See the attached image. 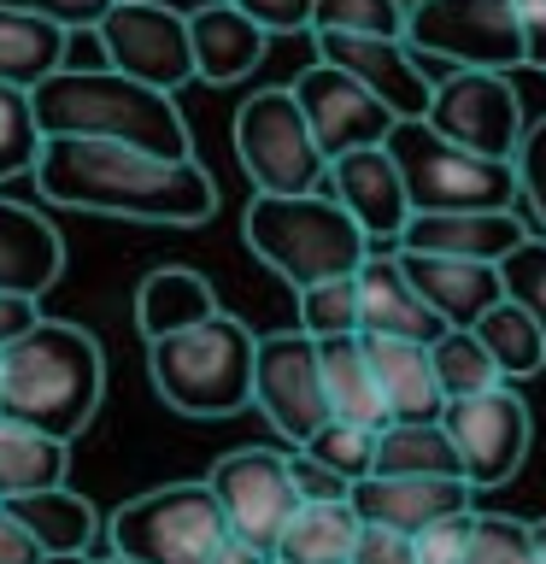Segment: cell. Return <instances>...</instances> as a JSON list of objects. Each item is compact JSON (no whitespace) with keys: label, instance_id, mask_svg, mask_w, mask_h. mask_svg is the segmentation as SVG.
I'll use <instances>...</instances> for the list:
<instances>
[{"label":"cell","instance_id":"obj_21","mask_svg":"<svg viewBox=\"0 0 546 564\" xmlns=\"http://www.w3.org/2000/svg\"><path fill=\"white\" fill-rule=\"evenodd\" d=\"M65 271V241L35 206L0 194V289L42 300Z\"/></svg>","mask_w":546,"mask_h":564},{"label":"cell","instance_id":"obj_2","mask_svg":"<svg viewBox=\"0 0 546 564\" xmlns=\"http://www.w3.org/2000/svg\"><path fill=\"white\" fill-rule=\"evenodd\" d=\"M106 352L88 329L65 317H35L24 335L0 347V412L35 430L77 441L100 412Z\"/></svg>","mask_w":546,"mask_h":564},{"label":"cell","instance_id":"obj_38","mask_svg":"<svg viewBox=\"0 0 546 564\" xmlns=\"http://www.w3.org/2000/svg\"><path fill=\"white\" fill-rule=\"evenodd\" d=\"M500 282H505V300H517L546 335V236H523V247H511L500 259Z\"/></svg>","mask_w":546,"mask_h":564},{"label":"cell","instance_id":"obj_35","mask_svg":"<svg viewBox=\"0 0 546 564\" xmlns=\"http://www.w3.org/2000/svg\"><path fill=\"white\" fill-rule=\"evenodd\" d=\"M35 153H42V123H35L30 88L0 83V183L35 171Z\"/></svg>","mask_w":546,"mask_h":564},{"label":"cell","instance_id":"obj_10","mask_svg":"<svg viewBox=\"0 0 546 564\" xmlns=\"http://www.w3.org/2000/svg\"><path fill=\"white\" fill-rule=\"evenodd\" d=\"M253 405L288 447H306V441L335 417L329 412V388H324V347H317V335H306V329L259 335Z\"/></svg>","mask_w":546,"mask_h":564},{"label":"cell","instance_id":"obj_34","mask_svg":"<svg viewBox=\"0 0 546 564\" xmlns=\"http://www.w3.org/2000/svg\"><path fill=\"white\" fill-rule=\"evenodd\" d=\"M299 294V329L329 341V335H359V271L352 276H324L306 282Z\"/></svg>","mask_w":546,"mask_h":564},{"label":"cell","instance_id":"obj_28","mask_svg":"<svg viewBox=\"0 0 546 564\" xmlns=\"http://www.w3.org/2000/svg\"><path fill=\"white\" fill-rule=\"evenodd\" d=\"M70 59V30L35 12H12L0 7V83L12 88H35Z\"/></svg>","mask_w":546,"mask_h":564},{"label":"cell","instance_id":"obj_4","mask_svg":"<svg viewBox=\"0 0 546 564\" xmlns=\"http://www.w3.org/2000/svg\"><path fill=\"white\" fill-rule=\"evenodd\" d=\"M241 236L253 247V259H264L288 289L324 276H352L370 259L364 224L335 200L329 188H306V194H253L241 218Z\"/></svg>","mask_w":546,"mask_h":564},{"label":"cell","instance_id":"obj_6","mask_svg":"<svg viewBox=\"0 0 546 564\" xmlns=\"http://www.w3.org/2000/svg\"><path fill=\"white\" fill-rule=\"evenodd\" d=\"M387 153L400 159L412 212H505L523 194L517 159H493L465 141H447L429 118H400L387 130Z\"/></svg>","mask_w":546,"mask_h":564},{"label":"cell","instance_id":"obj_25","mask_svg":"<svg viewBox=\"0 0 546 564\" xmlns=\"http://www.w3.org/2000/svg\"><path fill=\"white\" fill-rule=\"evenodd\" d=\"M211 312H223L218 289L200 271H188V264H159L135 289V329L148 341L153 335H171V329H188V324H206Z\"/></svg>","mask_w":546,"mask_h":564},{"label":"cell","instance_id":"obj_46","mask_svg":"<svg viewBox=\"0 0 546 564\" xmlns=\"http://www.w3.org/2000/svg\"><path fill=\"white\" fill-rule=\"evenodd\" d=\"M42 558H47V553L35 546V535L12 518L7 506H0V564H42Z\"/></svg>","mask_w":546,"mask_h":564},{"label":"cell","instance_id":"obj_22","mask_svg":"<svg viewBox=\"0 0 546 564\" xmlns=\"http://www.w3.org/2000/svg\"><path fill=\"white\" fill-rule=\"evenodd\" d=\"M447 329L429 312V300L417 294V282L405 276L400 253L376 259L370 253L359 264V335H405V341H435Z\"/></svg>","mask_w":546,"mask_h":564},{"label":"cell","instance_id":"obj_14","mask_svg":"<svg viewBox=\"0 0 546 564\" xmlns=\"http://www.w3.org/2000/svg\"><path fill=\"white\" fill-rule=\"evenodd\" d=\"M218 488V500L229 511V529L241 541H253L259 553H276L282 529L299 511V488H294V465L288 453H271V447H236L223 453L206 476Z\"/></svg>","mask_w":546,"mask_h":564},{"label":"cell","instance_id":"obj_1","mask_svg":"<svg viewBox=\"0 0 546 564\" xmlns=\"http://www.w3.org/2000/svg\"><path fill=\"white\" fill-rule=\"evenodd\" d=\"M35 188L53 206L95 212V218H135V224H171L194 229L218 212V188L200 171V159H171L135 141L106 135H42L35 153Z\"/></svg>","mask_w":546,"mask_h":564},{"label":"cell","instance_id":"obj_29","mask_svg":"<svg viewBox=\"0 0 546 564\" xmlns=\"http://www.w3.org/2000/svg\"><path fill=\"white\" fill-rule=\"evenodd\" d=\"M65 470H70V441L0 412V500L65 482Z\"/></svg>","mask_w":546,"mask_h":564},{"label":"cell","instance_id":"obj_18","mask_svg":"<svg viewBox=\"0 0 546 564\" xmlns=\"http://www.w3.org/2000/svg\"><path fill=\"white\" fill-rule=\"evenodd\" d=\"M476 506V488L465 476H382L370 470L352 482V511L364 523H387V529H429L435 518H452V511H470Z\"/></svg>","mask_w":546,"mask_h":564},{"label":"cell","instance_id":"obj_50","mask_svg":"<svg viewBox=\"0 0 546 564\" xmlns=\"http://www.w3.org/2000/svg\"><path fill=\"white\" fill-rule=\"evenodd\" d=\"M42 564H95V558H83V553H47Z\"/></svg>","mask_w":546,"mask_h":564},{"label":"cell","instance_id":"obj_26","mask_svg":"<svg viewBox=\"0 0 546 564\" xmlns=\"http://www.w3.org/2000/svg\"><path fill=\"white\" fill-rule=\"evenodd\" d=\"M324 347V388H329V412L347 417V423H364V430H382L394 423L382 400V382H376V365H370V347L364 335H329Z\"/></svg>","mask_w":546,"mask_h":564},{"label":"cell","instance_id":"obj_17","mask_svg":"<svg viewBox=\"0 0 546 564\" xmlns=\"http://www.w3.org/2000/svg\"><path fill=\"white\" fill-rule=\"evenodd\" d=\"M324 188L364 224L370 241H394L400 247V229H405V218H412V200H405V176H400V159L387 153V141L329 159Z\"/></svg>","mask_w":546,"mask_h":564},{"label":"cell","instance_id":"obj_12","mask_svg":"<svg viewBox=\"0 0 546 564\" xmlns=\"http://www.w3.org/2000/svg\"><path fill=\"white\" fill-rule=\"evenodd\" d=\"M423 118L447 141H465V148L493 159H517V141L528 130L511 70H470V65H447V77H435V100Z\"/></svg>","mask_w":546,"mask_h":564},{"label":"cell","instance_id":"obj_48","mask_svg":"<svg viewBox=\"0 0 546 564\" xmlns=\"http://www.w3.org/2000/svg\"><path fill=\"white\" fill-rule=\"evenodd\" d=\"M35 317H42V312H35L30 294H7V289H0V347H7L12 335H24Z\"/></svg>","mask_w":546,"mask_h":564},{"label":"cell","instance_id":"obj_37","mask_svg":"<svg viewBox=\"0 0 546 564\" xmlns=\"http://www.w3.org/2000/svg\"><path fill=\"white\" fill-rule=\"evenodd\" d=\"M465 564H540L535 523H523V518H488V511H476V535H470V558Z\"/></svg>","mask_w":546,"mask_h":564},{"label":"cell","instance_id":"obj_3","mask_svg":"<svg viewBox=\"0 0 546 564\" xmlns=\"http://www.w3.org/2000/svg\"><path fill=\"white\" fill-rule=\"evenodd\" d=\"M35 123L42 135H106V141H135V148L188 159V123L176 112V95L123 77L112 65H59L47 83L30 88Z\"/></svg>","mask_w":546,"mask_h":564},{"label":"cell","instance_id":"obj_13","mask_svg":"<svg viewBox=\"0 0 546 564\" xmlns=\"http://www.w3.org/2000/svg\"><path fill=\"white\" fill-rule=\"evenodd\" d=\"M440 423H447L452 447H458V465H465V482L470 488H500L523 470L528 458V405L511 394V388H482V394H465V400H447L440 405Z\"/></svg>","mask_w":546,"mask_h":564},{"label":"cell","instance_id":"obj_5","mask_svg":"<svg viewBox=\"0 0 546 564\" xmlns=\"http://www.w3.org/2000/svg\"><path fill=\"white\" fill-rule=\"evenodd\" d=\"M253 359L259 335L229 312L148 341L153 394L183 417H236L241 405H253Z\"/></svg>","mask_w":546,"mask_h":564},{"label":"cell","instance_id":"obj_33","mask_svg":"<svg viewBox=\"0 0 546 564\" xmlns=\"http://www.w3.org/2000/svg\"><path fill=\"white\" fill-rule=\"evenodd\" d=\"M429 352H435V377H440V388H447V400H465V394H482V388L505 382L476 329H440L429 341Z\"/></svg>","mask_w":546,"mask_h":564},{"label":"cell","instance_id":"obj_32","mask_svg":"<svg viewBox=\"0 0 546 564\" xmlns=\"http://www.w3.org/2000/svg\"><path fill=\"white\" fill-rule=\"evenodd\" d=\"M470 329L482 335V347L493 352V365H500L505 382L535 377V370L546 365V335H540V324L517 306V300H493Z\"/></svg>","mask_w":546,"mask_h":564},{"label":"cell","instance_id":"obj_41","mask_svg":"<svg viewBox=\"0 0 546 564\" xmlns=\"http://www.w3.org/2000/svg\"><path fill=\"white\" fill-rule=\"evenodd\" d=\"M517 176H523L528 212H535V224L546 229V118H535L517 141Z\"/></svg>","mask_w":546,"mask_h":564},{"label":"cell","instance_id":"obj_27","mask_svg":"<svg viewBox=\"0 0 546 564\" xmlns=\"http://www.w3.org/2000/svg\"><path fill=\"white\" fill-rule=\"evenodd\" d=\"M0 506L30 529L42 553H88V541H95V529H100V511L88 506L70 482L18 494V500H0Z\"/></svg>","mask_w":546,"mask_h":564},{"label":"cell","instance_id":"obj_44","mask_svg":"<svg viewBox=\"0 0 546 564\" xmlns=\"http://www.w3.org/2000/svg\"><path fill=\"white\" fill-rule=\"evenodd\" d=\"M288 465H294V488H299V500H352V482L341 470H329L324 458H312L306 447H294L288 453Z\"/></svg>","mask_w":546,"mask_h":564},{"label":"cell","instance_id":"obj_31","mask_svg":"<svg viewBox=\"0 0 546 564\" xmlns=\"http://www.w3.org/2000/svg\"><path fill=\"white\" fill-rule=\"evenodd\" d=\"M376 470L382 476H465L458 447L440 417H394L376 430Z\"/></svg>","mask_w":546,"mask_h":564},{"label":"cell","instance_id":"obj_11","mask_svg":"<svg viewBox=\"0 0 546 564\" xmlns=\"http://www.w3.org/2000/svg\"><path fill=\"white\" fill-rule=\"evenodd\" d=\"M100 35V59L123 70V77H141L153 88L176 95L183 83H194V35H188V12H171L159 0H112L106 18L95 24Z\"/></svg>","mask_w":546,"mask_h":564},{"label":"cell","instance_id":"obj_49","mask_svg":"<svg viewBox=\"0 0 546 564\" xmlns=\"http://www.w3.org/2000/svg\"><path fill=\"white\" fill-rule=\"evenodd\" d=\"M264 558H271V553H259L253 541L236 535V529H229V541L218 546V553H211V564H264Z\"/></svg>","mask_w":546,"mask_h":564},{"label":"cell","instance_id":"obj_43","mask_svg":"<svg viewBox=\"0 0 546 564\" xmlns=\"http://www.w3.org/2000/svg\"><path fill=\"white\" fill-rule=\"evenodd\" d=\"M236 7L253 18L264 35H299V30H312V18H317V0H236Z\"/></svg>","mask_w":546,"mask_h":564},{"label":"cell","instance_id":"obj_24","mask_svg":"<svg viewBox=\"0 0 546 564\" xmlns=\"http://www.w3.org/2000/svg\"><path fill=\"white\" fill-rule=\"evenodd\" d=\"M370 365H376L382 400L394 417H440L447 388L435 377V352L429 341H405V335H364Z\"/></svg>","mask_w":546,"mask_h":564},{"label":"cell","instance_id":"obj_19","mask_svg":"<svg viewBox=\"0 0 546 564\" xmlns=\"http://www.w3.org/2000/svg\"><path fill=\"white\" fill-rule=\"evenodd\" d=\"M523 218L517 212H412L400 229L405 253H447V259H488L500 264L511 247H523Z\"/></svg>","mask_w":546,"mask_h":564},{"label":"cell","instance_id":"obj_52","mask_svg":"<svg viewBox=\"0 0 546 564\" xmlns=\"http://www.w3.org/2000/svg\"><path fill=\"white\" fill-rule=\"evenodd\" d=\"M95 564H135V558H123V553H112V558H95Z\"/></svg>","mask_w":546,"mask_h":564},{"label":"cell","instance_id":"obj_30","mask_svg":"<svg viewBox=\"0 0 546 564\" xmlns=\"http://www.w3.org/2000/svg\"><path fill=\"white\" fill-rule=\"evenodd\" d=\"M359 529H364V518L352 511V500H299V511L288 518V529H282V541H276V558L347 564Z\"/></svg>","mask_w":546,"mask_h":564},{"label":"cell","instance_id":"obj_36","mask_svg":"<svg viewBox=\"0 0 546 564\" xmlns=\"http://www.w3.org/2000/svg\"><path fill=\"white\" fill-rule=\"evenodd\" d=\"M312 458H324L329 470H341L347 482H359V476L376 470V430H364V423H347V417H329L324 430L306 441Z\"/></svg>","mask_w":546,"mask_h":564},{"label":"cell","instance_id":"obj_9","mask_svg":"<svg viewBox=\"0 0 546 564\" xmlns=\"http://www.w3.org/2000/svg\"><path fill=\"white\" fill-rule=\"evenodd\" d=\"M405 42L423 59H440V65H470V70L528 65L517 0H412Z\"/></svg>","mask_w":546,"mask_h":564},{"label":"cell","instance_id":"obj_47","mask_svg":"<svg viewBox=\"0 0 546 564\" xmlns=\"http://www.w3.org/2000/svg\"><path fill=\"white\" fill-rule=\"evenodd\" d=\"M517 24L528 42V65L546 70V0H517Z\"/></svg>","mask_w":546,"mask_h":564},{"label":"cell","instance_id":"obj_8","mask_svg":"<svg viewBox=\"0 0 546 564\" xmlns=\"http://www.w3.org/2000/svg\"><path fill=\"white\" fill-rule=\"evenodd\" d=\"M236 159L259 194H306L329 176V153L317 148L294 88H259L236 106Z\"/></svg>","mask_w":546,"mask_h":564},{"label":"cell","instance_id":"obj_23","mask_svg":"<svg viewBox=\"0 0 546 564\" xmlns=\"http://www.w3.org/2000/svg\"><path fill=\"white\" fill-rule=\"evenodd\" d=\"M188 35H194V70H200V83H218V88L253 77L259 59H264V42H271L236 0H206V7H194Z\"/></svg>","mask_w":546,"mask_h":564},{"label":"cell","instance_id":"obj_51","mask_svg":"<svg viewBox=\"0 0 546 564\" xmlns=\"http://www.w3.org/2000/svg\"><path fill=\"white\" fill-rule=\"evenodd\" d=\"M535 546H540V564H546V518L535 523Z\"/></svg>","mask_w":546,"mask_h":564},{"label":"cell","instance_id":"obj_20","mask_svg":"<svg viewBox=\"0 0 546 564\" xmlns=\"http://www.w3.org/2000/svg\"><path fill=\"white\" fill-rule=\"evenodd\" d=\"M400 264H405V276L417 282V294L429 300V312H435L447 329H470L476 317L493 306V300H505L500 264H488V259L405 253V247H400Z\"/></svg>","mask_w":546,"mask_h":564},{"label":"cell","instance_id":"obj_16","mask_svg":"<svg viewBox=\"0 0 546 564\" xmlns=\"http://www.w3.org/2000/svg\"><path fill=\"white\" fill-rule=\"evenodd\" d=\"M317 59L341 65L370 95H382L400 118H423L435 100V77L423 70V53L405 35H359V30H312Z\"/></svg>","mask_w":546,"mask_h":564},{"label":"cell","instance_id":"obj_39","mask_svg":"<svg viewBox=\"0 0 546 564\" xmlns=\"http://www.w3.org/2000/svg\"><path fill=\"white\" fill-rule=\"evenodd\" d=\"M412 0H317L312 30H359V35H405Z\"/></svg>","mask_w":546,"mask_h":564},{"label":"cell","instance_id":"obj_53","mask_svg":"<svg viewBox=\"0 0 546 564\" xmlns=\"http://www.w3.org/2000/svg\"><path fill=\"white\" fill-rule=\"evenodd\" d=\"M264 564H294V558H276V553H271V558H264Z\"/></svg>","mask_w":546,"mask_h":564},{"label":"cell","instance_id":"obj_15","mask_svg":"<svg viewBox=\"0 0 546 564\" xmlns=\"http://www.w3.org/2000/svg\"><path fill=\"white\" fill-rule=\"evenodd\" d=\"M288 88H294V100L306 106L312 135L329 159H341L352 148H376V141H387V130L400 123V112L382 95H370L359 77H347V70L329 65V59H312Z\"/></svg>","mask_w":546,"mask_h":564},{"label":"cell","instance_id":"obj_45","mask_svg":"<svg viewBox=\"0 0 546 564\" xmlns=\"http://www.w3.org/2000/svg\"><path fill=\"white\" fill-rule=\"evenodd\" d=\"M0 7L35 12V18H53V24H65V30H95L112 0H0Z\"/></svg>","mask_w":546,"mask_h":564},{"label":"cell","instance_id":"obj_42","mask_svg":"<svg viewBox=\"0 0 546 564\" xmlns=\"http://www.w3.org/2000/svg\"><path fill=\"white\" fill-rule=\"evenodd\" d=\"M347 564H423V558H417V541L405 535V529L364 523L359 541H352V558Z\"/></svg>","mask_w":546,"mask_h":564},{"label":"cell","instance_id":"obj_40","mask_svg":"<svg viewBox=\"0 0 546 564\" xmlns=\"http://www.w3.org/2000/svg\"><path fill=\"white\" fill-rule=\"evenodd\" d=\"M470 535H476V506L452 511V518H435L429 529H417V558L423 564H465L470 558Z\"/></svg>","mask_w":546,"mask_h":564},{"label":"cell","instance_id":"obj_7","mask_svg":"<svg viewBox=\"0 0 546 564\" xmlns=\"http://www.w3.org/2000/svg\"><path fill=\"white\" fill-rule=\"evenodd\" d=\"M106 541L135 564H211L229 541V511L211 482H165L123 500L106 523Z\"/></svg>","mask_w":546,"mask_h":564}]
</instances>
